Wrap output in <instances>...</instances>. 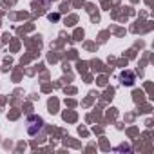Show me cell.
Masks as SVG:
<instances>
[{
    "label": "cell",
    "mask_w": 154,
    "mask_h": 154,
    "mask_svg": "<svg viewBox=\"0 0 154 154\" xmlns=\"http://www.w3.org/2000/svg\"><path fill=\"white\" fill-rule=\"evenodd\" d=\"M42 2H49V0H42Z\"/></svg>",
    "instance_id": "3"
},
{
    "label": "cell",
    "mask_w": 154,
    "mask_h": 154,
    "mask_svg": "<svg viewBox=\"0 0 154 154\" xmlns=\"http://www.w3.org/2000/svg\"><path fill=\"white\" fill-rule=\"evenodd\" d=\"M44 129V120L40 116H29L27 118V132L31 136H36Z\"/></svg>",
    "instance_id": "1"
},
{
    "label": "cell",
    "mask_w": 154,
    "mask_h": 154,
    "mask_svg": "<svg viewBox=\"0 0 154 154\" xmlns=\"http://www.w3.org/2000/svg\"><path fill=\"white\" fill-rule=\"evenodd\" d=\"M122 80H123V84H125V85H132V84H134V74H132L131 71L122 72Z\"/></svg>",
    "instance_id": "2"
}]
</instances>
